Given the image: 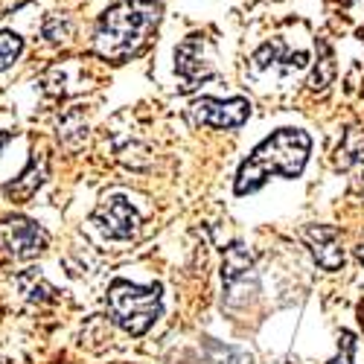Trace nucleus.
I'll return each mask as SVG.
<instances>
[{
  "label": "nucleus",
  "instance_id": "f257e3e1",
  "mask_svg": "<svg viewBox=\"0 0 364 364\" xmlns=\"http://www.w3.org/2000/svg\"><path fill=\"white\" fill-rule=\"evenodd\" d=\"M161 15V0H117L114 6H108L100 15L94 33L97 55L111 65H123L129 58L140 55L155 36Z\"/></svg>",
  "mask_w": 364,
  "mask_h": 364
},
{
  "label": "nucleus",
  "instance_id": "f03ea898",
  "mask_svg": "<svg viewBox=\"0 0 364 364\" xmlns=\"http://www.w3.org/2000/svg\"><path fill=\"white\" fill-rule=\"evenodd\" d=\"M309 149H312V140H309L306 132L280 129L277 134L262 140L254 149V155L239 166L236 193L245 196V193L259 190L271 175L297 178L303 172V166H306V161H309Z\"/></svg>",
  "mask_w": 364,
  "mask_h": 364
},
{
  "label": "nucleus",
  "instance_id": "7ed1b4c3",
  "mask_svg": "<svg viewBox=\"0 0 364 364\" xmlns=\"http://www.w3.org/2000/svg\"><path fill=\"white\" fill-rule=\"evenodd\" d=\"M108 312L117 326L129 336L143 332L161 318V289L158 286H134L126 280H114L108 289Z\"/></svg>",
  "mask_w": 364,
  "mask_h": 364
},
{
  "label": "nucleus",
  "instance_id": "20e7f679",
  "mask_svg": "<svg viewBox=\"0 0 364 364\" xmlns=\"http://www.w3.org/2000/svg\"><path fill=\"white\" fill-rule=\"evenodd\" d=\"M50 236L41 225L23 216H9L0 222V251H6L15 259H36L47 251Z\"/></svg>",
  "mask_w": 364,
  "mask_h": 364
},
{
  "label": "nucleus",
  "instance_id": "39448f33",
  "mask_svg": "<svg viewBox=\"0 0 364 364\" xmlns=\"http://www.w3.org/2000/svg\"><path fill=\"white\" fill-rule=\"evenodd\" d=\"M251 105L248 100H213V97H201L187 108V117L193 126H210V129H239L248 119Z\"/></svg>",
  "mask_w": 364,
  "mask_h": 364
},
{
  "label": "nucleus",
  "instance_id": "423d86ee",
  "mask_svg": "<svg viewBox=\"0 0 364 364\" xmlns=\"http://www.w3.org/2000/svg\"><path fill=\"white\" fill-rule=\"evenodd\" d=\"M90 222H94L97 230H100L105 239H111V242H126V239L137 236V230H140L137 210H134L123 196L105 198V201L94 210Z\"/></svg>",
  "mask_w": 364,
  "mask_h": 364
},
{
  "label": "nucleus",
  "instance_id": "0eeeda50",
  "mask_svg": "<svg viewBox=\"0 0 364 364\" xmlns=\"http://www.w3.org/2000/svg\"><path fill=\"white\" fill-rule=\"evenodd\" d=\"M175 70L184 79V90H193L198 82L216 76L213 50L201 36H190L184 44L175 50Z\"/></svg>",
  "mask_w": 364,
  "mask_h": 364
},
{
  "label": "nucleus",
  "instance_id": "6e6552de",
  "mask_svg": "<svg viewBox=\"0 0 364 364\" xmlns=\"http://www.w3.org/2000/svg\"><path fill=\"white\" fill-rule=\"evenodd\" d=\"M306 58H309L306 53L286 55V50H283V44H280V41H271V44H262V47L251 55L248 70H251V76H254V79L277 76V73L289 76V73H294V70H300V68H306Z\"/></svg>",
  "mask_w": 364,
  "mask_h": 364
},
{
  "label": "nucleus",
  "instance_id": "1a4fd4ad",
  "mask_svg": "<svg viewBox=\"0 0 364 364\" xmlns=\"http://www.w3.org/2000/svg\"><path fill=\"white\" fill-rule=\"evenodd\" d=\"M222 280H225V291H228L230 306H236V303H242V300H248V291L257 289V286H248V280L254 283V274H251V257H248V251L242 245H230L228 248Z\"/></svg>",
  "mask_w": 364,
  "mask_h": 364
},
{
  "label": "nucleus",
  "instance_id": "9d476101",
  "mask_svg": "<svg viewBox=\"0 0 364 364\" xmlns=\"http://www.w3.org/2000/svg\"><path fill=\"white\" fill-rule=\"evenodd\" d=\"M303 239H306V245H309V251H312V257L318 259L321 268L336 271V268L344 265L341 233L336 228H329V225H312V228H306Z\"/></svg>",
  "mask_w": 364,
  "mask_h": 364
},
{
  "label": "nucleus",
  "instance_id": "9b49d317",
  "mask_svg": "<svg viewBox=\"0 0 364 364\" xmlns=\"http://www.w3.org/2000/svg\"><path fill=\"white\" fill-rule=\"evenodd\" d=\"M44 178H47V161L38 158V155H33V161L26 164V169L4 187V196L9 201H15V204H23V201H29V198L38 193V187L44 184Z\"/></svg>",
  "mask_w": 364,
  "mask_h": 364
},
{
  "label": "nucleus",
  "instance_id": "f8f14e48",
  "mask_svg": "<svg viewBox=\"0 0 364 364\" xmlns=\"http://www.w3.org/2000/svg\"><path fill=\"white\" fill-rule=\"evenodd\" d=\"M201 364H251V358L233 347L207 344V355H201Z\"/></svg>",
  "mask_w": 364,
  "mask_h": 364
},
{
  "label": "nucleus",
  "instance_id": "ddd939ff",
  "mask_svg": "<svg viewBox=\"0 0 364 364\" xmlns=\"http://www.w3.org/2000/svg\"><path fill=\"white\" fill-rule=\"evenodd\" d=\"M23 50V38L18 33H0V70H6L18 62Z\"/></svg>",
  "mask_w": 364,
  "mask_h": 364
},
{
  "label": "nucleus",
  "instance_id": "4468645a",
  "mask_svg": "<svg viewBox=\"0 0 364 364\" xmlns=\"http://www.w3.org/2000/svg\"><path fill=\"white\" fill-rule=\"evenodd\" d=\"M44 36H47L50 41H65V38L70 36V21L58 18V15H50V18L44 21Z\"/></svg>",
  "mask_w": 364,
  "mask_h": 364
},
{
  "label": "nucleus",
  "instance_id": "2eb2a0df",
  "mask_svg": "<svg viewBox=\"0 0 364 364\" xmlns=\"http://www.w3.org/2000/svg\"><path fill=\"white\" fill-rule=\"evenodd\" d=\"M329 364H353V336L344 332V344H341V353L332 358Z\"/></svg>",
  "mask_w": 364,
  "mask_h": 364
},
{
  "label": "nucleus",
  "instance_id": "dca6fc26",
  "mask_svg": "<svg viewBox=\"0 0 364 364\" xmlns=\"http://www.w3.org/2000/svg\"><path fill=\"white\" fill-rule=\"evenodd\" d=\"M353 193L364 198V161H361V166H358V172H355V178H353Z\"/></svg>",
  "mask_w": 364,
  "mask_h": 364
},
{
  "label": "nucleus",
  "instance_id": "f3484780",
  "mask_svg": "<svg viewBox=\"0 0 364 364\" xmlns=\"http://www.w3.org/2000/svg\"><path fill=\"white\" fill-rule=\"evenodd\" d=\"M6 143H9V134H6V132H0V151H4Z\"/></svg>",
  "mask_w": 364,
  "mask_h": 364
},
{
  "label": "nucleus",
  "instance_id": "a211bd4d",
  "mask_svg": "<svg viewBox=\"0 0 364 364\" xmlns=\"http://www.w3.org/2000/svg\"><path fill=\"white\" fill-rule=\"evenodd\" d=\"M355 254H358V259L364 262V242H361V245H358V251H355Z\"/></svg>",
  "mask_w": 364,
  "mask_h": 364
},
{
  "label": "nucleus",
  "instance_id": "6ab92c4d",
  "mask_svg": "<svg viewBox=\"0 0 364 364\" xmlns=\"http://www.w3.org/2000/svg\"><path fill=\"white\" fill-rule=\"evenodd\" d=\"M344 4H350V6H353V4H364V0H344Z\"/></svg>",
  "mask_w": 364,
  "mask_h": 364
}]
</instances>
